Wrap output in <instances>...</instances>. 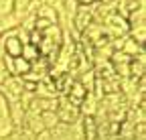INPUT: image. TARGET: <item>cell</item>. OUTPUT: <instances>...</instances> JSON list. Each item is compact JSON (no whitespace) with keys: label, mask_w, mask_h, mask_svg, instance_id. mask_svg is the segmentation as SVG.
Returning a JSON list of instances; mask_svg holds the SVG:
<instances>
[{"label":"cell","mask_w":146,"mask_h":140,"mask_svg":"<svg viewBox=\"0 0 146 140\" xmlns=\"http://www.w3.org/2000/svg\"><path fill=\"white\" fill-rule=\"evenodd\" d=\"M23 41L16 37V29L14 31H8V33H2V37H0V47H2L4 55L6 57H21L23 53Z\"/></svg>","instance_id":"2"},{"label":"cell","mask_w":146,"mask_h":140,"mask_svg":"<svg viewBox=\"0 0 146 140\" xmlns=\"http://www.w3.org/2000/svg\"><path fill=\"white\" fill-rule=\"evenodd\" d=\"M21 57L27 59L29 63H35V61L41 59V51H39V47H36V45L27 43V45H23V53H21Z\"/></svg>","instance_id":"7"},{"label":"cell","mask_w":146,"mask_h":140,"mask_svg":"<svg viewBox=\"0 0 146 140\" xmlns=\"http://www.w3.org/2000/svg\"><path fill=\"white\" fill-rule=\"evenodd\" d=\"M8 118H10L14 128H23L25 126V118H27V108L23 106L21 102L8 104Z\"/></svg>","instance_id":"4"},{"label":"cell","mask_w":146,"mask_h":140,"mask_svg":"<svg viewBox=\"0 0 146 140\" xmlns=\"http://www.w3.org/2000/svg\"><path fill=\"white\" fill-rule=\"evenodd\" d=\"M0 94H2V98H4L8 104L21 102V98H23V94H25V83H23V79L16 77V75L6 77V81L0 85Z\"/></svg>","instance_id":"1"},{"label":"cell","mask_w":146,"mask_h":140,"mask_svg":"<svg viewBox=\"0 0 146 140\" xmlns=\"http://www.w3.org/2000/svg\"><path fill=\"white\" fill-rule=\"evenodd\" d=\"M2 59H4V51H2V47H0V63H2Z\"/></svg>","instance_id":"15"},{"label":"cell","mask_w":146,"mask_h":140,"mask_svg":"<svg viewBox=\"0 0 146 140\" xmlns=\"http://www.w3.org/2000/svg\"><path fill=\"white\" fill-rule=\"evenodd\" d=\"M29 4H31V0H14V8H12V12L18 16V21H23L25 16H27Z\"/></svg>","instance_id":"11"},{"label":"cell","mask_w":146,"mask_h":140,"mask_svg":"<svg viewBox=\"0 0 146 140\" xmlns=\"http://www.w3.org/2000/svg\"><path fill=\"white\" fill-rule=\"evenodd\" d=\"M6 77H10V75H8V71L4 69V65L0 63V85H2V83L6 81Z\"/></svg>","instance_id":"13"},{"label":"cell","mask_w":146,"mask_h":140,"mask_svg":"<svg viewBox=\"0 0 146 140\" xmlns=\"http://www.w3.org/2000/svg\"><path fill=\"white\" fill-rule=\"evenodd\" d=\"M94 23V14H91V8H85V6H77L75 14L71 19V29H75L77 33H83L87 29V25Z\"/></svg>","instance_id":"3"},{"label":"cell","mask_w":146,"mask_h":140,"mask_svg":"<svg viewBox=\"0 0 146 140\" xmlns=\"http://www.w3.org/2000/svg\"><path fill=\"white\" fill-rule=\"evenodd\" d=\"M29 71H31V63L27 59H23V57H14L12 59V75L21 77V75H25Z\"/></svg>","instance_id":"8"},{"label":"cell","mask_w":146,"mask_h":140,"mask_svg":"<svg viewBox=\"0 0 146 140\" xmlns=\"http://www.w3.org/2000/svg\"><path fill=\"white\" fill-rule=\"evenodd\" d=\"M128 37H130L132 41H136L138 45H144V41H146V25L130 27L128 29Z\"/></svg>","instance_id":"9"},{"label":"cell","mask_w":146,"mask_h":140,"mask_svg":"<svg viewBox=\"0 0 146 140\" xmlns=\"http://www.w3.org/2000/svg\"><path fill=\"white\" fill-rule=\"evenodd\" d=\"M18 25H21V21H18V16H16L14 12H10V14H6V16H2V19H0V35L18 29Z\"/></svg>","instance_id":"6"},{"label":"cell","mask_w":146,"mask_h":140,"mask_svg":"<svg viewBox=\"0 0 146 140\" xmlns=\"http://www.w3.org/2000/svg\"><path fill=\"white\" fill-rule=\"evenodd\" d=\"M35 16H36V19H41V21L51 23V25H57V23H59V14H57V10H55L53 6H47V4H41L39 8H36Z\"/></svg>","instance_id":"5"},{"label":"cell","mask_w":146,"mask_h":140,"mask_svg":"<svg viewBox=\"0 0 146 140\" xmlns=\"http://www.w3.org/2000/svg\"><path fill=\"white\" fill-rule=\"evenodd\" d=\"M12 8H14V0H0V19L10 14Z\"/></svg>","instance_id":"12"},{"label":"cell","mask_w":146,"mask_h":140,"mask_svg":"<svg viewBox=\"0 0 146 140\" xmlns=\"http://www.w3.org/2000/svg\"><path fill=\"white\" fill-rule=\"evenodd\" d=\"M77 2V6H85V8H91L96 4V0H75Z\"/></svg>","instance_id":"14"},{"label":"cell","mask_w":146,"mask_h":140,"mask_svg":"<svg viewBox=\"0 0 146 140\" xmlns=\"http://www.w3.org/2000/svg\"><path fill=\"white\" fill-rule=\"evenodd\" d=\"M0 37H2V35H0Z\"/></svg>","instance_id":"16"},{"label":"cell","mask_w":146,"mask_h":140,"mask_svg":"<svg viewBox=\"0 0 146 140\" xmlns=\"http://www.w3.org/2000/svg\"><path fill=\"white\" fill-rule=\"evenodd\" d=\"M41 120H43L45 130H53L55 126L59 124V118H57L55 112H41Z\"/></svg>","instance_id":"10"}]
</instances>
